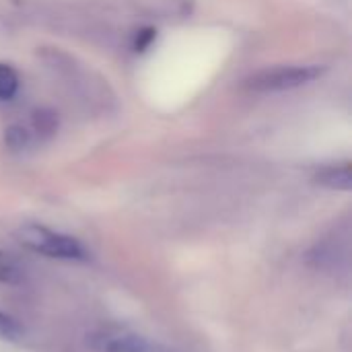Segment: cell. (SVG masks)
Returning a JSON list of instances; mask_svg holds the SVG:
<instances>
[{"label": "cell", "mask_w": 352, "mask_h": 352, "mask_svg": "<svg viewBox=\"0 0 352 352\" xmlns=\"http://www.w3.org/2000/svg\"><path fill=\"white\" fill-rule=\"evenodd\" d=\"M16 239L27 250L54 258V260H66V262H82L87 260V250L80 245L78 239L52 231L41 225H25L16 231Z\"/></svg>", "instance_id": "1"}, {"label": "cell", "mask_w": 352, "mask_h": 352, "mask_svg": "<svg viewBox=\"0 0 352 352\" xmlns=\"http://www.w3.org/2000/svg\"><path fill=\"white\" fill-rule=\"evenodd\" d=\"M324 74L322 66H280L254 74L245 80V89L252 93H278L291 91L314 82Z\"/></svg>", "instance_id": "2"}, {"label": "cell", "mask_w": 352, "mask_h": 352, "mask_svg": "<svg viewBox=\"0 0 352 352\" xmlns=\"http://www.w3.org/2000/svg\"><path fill=\"white\" fill-rule=\"evenodd\" d=\"M87 344L95 352H173L124 328H101L89 336Z\"/></svg>", "instance_id": "3"}, {"label": "cell", "mask_w": 352, "mask_h": 352, "mask_svg": "<svg viewBox=\"0 0 352 352\" xmlns=\"http://www.w3.org/2000/svg\"><path fill=\"white\" fill-rule=\"evenodd\" d=\"M316 184L330 188V190H342L349 192L352 188V169L351 165H332L322 169L316 175Z\"/></svg>", "instance_id": "4"}, {"label": "cell", "mask_w": 352, "mask_h": 352, "mask_svg": "<svg viewBox=\"0 0 352 352\" xmlns=\"http://www.w3.org/2000/svg\"><path fill=\"white\" fill-rule=\"evenodd\" d=\"M25 266L12 254L0 250V285H21L25 280Z\"/></svg>", "instance_id": "5"}, {"label": "cell", "mask_w": 352, "mask_h": 352, "mask_svg": "<svg viewBox=\"0 0 352 352\" xmlns=\"http://www.w3.org/2000/svg\"><path fill=\"white\" fill-rule=\"evenodd\" d=\"M19 91V74L10 64L0 62V101H8Z\"/></svg>", "instance_id": "6"}, {"label": "cell", "mask_w": 352, "mask_h": 352, "mask_svg": "<svg viewBox=\"0 0 352 352\" xmlns=\"http://www.w3.org/2000/svg\"><path fill=\"white\" fill-rule=\"evenodd\" d=\"M23 336H25L23 326H21L14 318H10L8 314L0 311V340H6V342H19Z\"/></svg>", "instance_id": "7"}, {"label": "cell", "mask_w": 352, "mask_h": 352, "mask_svg": "<svg viewBox=\"0 0 352 352\" xmlns=\"http://www.w3.org/2000/svg\"><path fill=\"white\" fill-rule=\"evenodd\" d=\"M155 37H157V31L153 27H144V29L136 31L134 41H132L134 52H146L151 47V43L155 41Z\"/></svg>", "instance_id": "8"}, {"label": "cell", "mask_w": 352, "mask_h": 352, "mask_svg": "<svg viewBox=\"0 0 352 352\" xmlns=\"http://www.w3.org/2000/svg\"><path fill=\"white\" fill-rule=\"evenodd\" d=\"M6 142L10 148H25L29 144V132L19 126H12L6 130Z\"/></svg>", "instance_id": "9"}]
</instances>
